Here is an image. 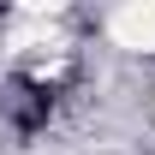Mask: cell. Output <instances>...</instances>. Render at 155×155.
<instances>
[{
	"instance_id": "cell-1",
	"label": "cell",
	"mask_w": 155,
	"mask_h": 155,
	"mask_svg": "<svg viewBox=\"0 0 155 155\" xmlns=\"http://www.w3.org/2000/svg\"><path fill=\"white\" fill-rule=\"evenodd\" d=\"M107 36L131 54H155V0H131V6L107 12Z\"/></svg>"
}]
</instances>
